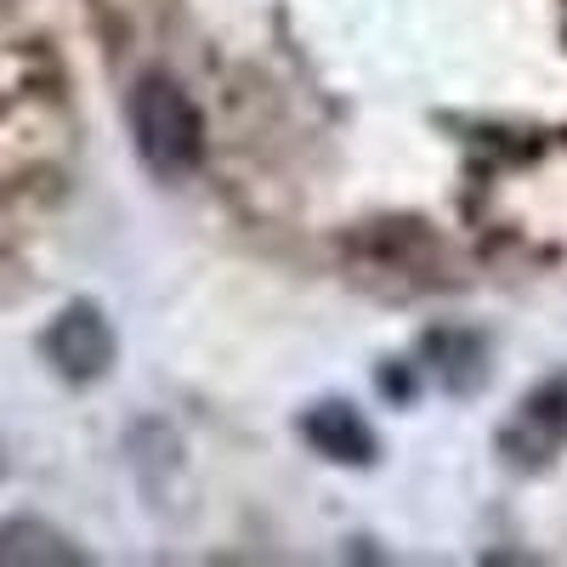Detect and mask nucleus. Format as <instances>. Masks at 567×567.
I'll return each mask as SVG.
<instances>
[{
    "instance_id": "obj_4",
    "label": "nucleus",
    "mask_w": 567,
    "mask_h": 567,
    "mask_svg": "<svg viewBox=\"0 0 567 567\" xmlns=\"http://www.w3.org/2000/svg\"><path fill=\"white\" fill-rule=\"evenodd\" d=\"M301 437L318 460L329 465H374L381 460V437H374V425L363 420L358 403L347 398H323L301 414Z\"/></svg>"
},
{
    "instance_id": "obj_1",
    "label": "nucleus",
    "mask_w": 567,
    "mask_h": 567,
    "mask_svg": "<svg viewBox=\"0 0 567 567\" xmlns=\"http://www.w3.org/2000/svg\"><path fill=\"white\" fill-rule=\"evenodd\" d=\"M125 125H131V148L154 182H187L205 165V114L199 103L182 91L176 74L148 69L136 74L125 91Z\"/></svg>"
},
{
    "instance_id": "obj_3",
    "label": "nucleus",
    "mask_w": 567,
    "mask_h": 567,
    "mask_svg": "<svg viewBox=\"0 0 567 567\" xmlns=\"http://www.w3.org/2000/svg\"><path fill=\"white\" fill-rule=\"evenodd\" d=\"M40 352L52 363L69 386H91L103 381L120 358V341H114V323L97 301H69L40 336Z\"/></svg>"
},
{
    "instance_id": "obj_6",
    "label": "nucleus",
    "mask_w": 567,
    "mask_h": 567,
    "mask_svg": "<svg viewBox=\"0 0 567 567\" xmlns=\"http://www.w3.org/2000/svg\"><path fill=\"white\" fill-rule=\"evenodd\" d=\"M420 358H432L425 369L437 374V386L465 398L488 381V341L477 329H432V336L420 341Z\"/></svg>"
},
{
    "instance_id": "obj_2",
    "label": "nucleus",
    "mask_w": 567,
    "mask_h": 567,
    "mask_svg": "<svg viewBox=\"0 0 567 567\" xmlns=\"http://www.w3.org/2000/svg\"><path fill=\"white\" fill-rule=\"evenodd\" d=\"M499 460L511 471H550L567 454V369L545 374L534 392L516 398V409L505 414L499 437H494Z\"/></svg>"
},
{
    "instance_id": "obj_5",
    "label": "nucleus",
    "mask_w": 567,
    "mask_h": 567,
    "mask_svg": "<svg viewBox=\"0 0 567 567\" xmlns=\"http://www.w3.org/2000/svg\"><path fill=\"white\" fill-rule=\"evenodd\" d=\"M91 556L80 550L74 534H63L45 516H0V567H85Z\"/></svg>"
}]
</instances>
